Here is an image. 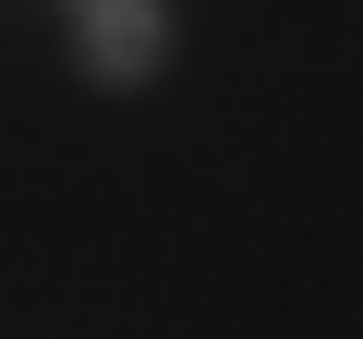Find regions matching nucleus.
<instances>
[{
	"label": "nucleus",
	"instance_id": "f257e3e1",
	"mask_svg": "<svg viewBox=\"0 0 363 339\" xmlns=\"http://www.w3.org/2000/svg\"><path fill=\"white\" fill-rule=\"evenodd\" d=\"M85 61H97L109 85L157 73V61H169V13H157V0H97V13H85Z\"/></svg>",
	"mask_w": 363,
	"mask_h": 339
}]
</instances>
